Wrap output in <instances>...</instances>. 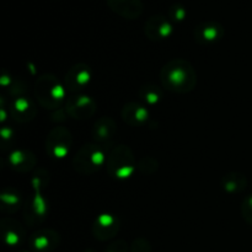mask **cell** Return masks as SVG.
I'll use <instances>...</instances> for the list:
<instances>
[{"mask_svg": "<svg viewBox=\"0 0 252 252\" xmlns=\"http://www.w3.org/2000/svg\"><path fill=\"white\" fill-rule=\"evenodd\" d=\"M164 88L172 93L186 94L193 90L197 84V74L193 66L185 59H172L160 73Z\"/></svg>", "mask_w": 252, "mask_h": 252, "instance_id": "cell-1", "label": "cell"}, {"mask_svg": "<svg viewBox=\"0 0 252 252\" xmlns=\"http://www.w3.org/2000/svg\"><path fill=\"white\" fill-rule=\"evenodd\" d=\"M101 148L102 147L98 144H90L81 148L74 159V167L76 171L88 175L100 170L105 159Z\"/></svg>", "mask_w": 252, "mask_h": 252, "instance_id": "cell-2", "label": "cell"}, {"mask_svg": "<svg viewBox=\"0 0 252 252\" xmlns=\"http://www.w3.org/2000/svg\"><path fill=\"white\" fill-rule=\"evenodd\" d=\"M36 96L42 106L54 108L64 97V88L53 76H43L36 85Z\"/></svg>", "mask_w": 252, "mask_h": 252, "instance_id": "cell-3", "label": "cell"}, {"mask_svg": "<svg viewBox=\"0 0 252 252\" xmlns=\"http://www.w3.org/2000/svg\"><path fill=\"white\" fill-rule=\"evenodd\" d=\"M108 172L117 179L129 177L134 169V158L127 147H117L112 150L107 161Z\"/></svg>", "mask_w": 252, "mask_h": 252, "instance_id": "cell-4", "label": "cell"}, {"mask_svg": "<svg viewBox=\"0 0 252 252\" xmlns=\"http://www.w3.org/2000/svg\"><path fill=\"white\" fill-rule=\"evenodd\" d=\"M145 34L152 41L165 39L171 34L172 25L164 15H153L144 26Z\"/></svg>", "mask_w": 252, "mask_h": 252, "instance_id": "cell-5", "label": "cell"}, {"mask_svg": "<svg viewBox=\"0 0 252 252\" xmlns=\"http://www.w3.org/2000/svg\"><path fill=\"white\" fill-rule=\"evenodd\" d=\"M107 5L113 12L128 20L138 19L144 9L142 0H107Z\"/></svg>", "mask_w": 252, "mask_h": 252, "instance_id": "cell-6", "label": "cell"}, {"mask_svg": "<svg viewBox=\"0 0 252 252\" xmlns=\"http://www.w3.org/2000/svg\"><path fill=\"white\" fill-rule=\"evenodd\" d=\"M69 138H70V133L68 130H53L51 133V135L48 137V144H47L48 152L56 158H64L66 155V153H68L69 145H70L69 140L64 142V139H69Z\"/></svg>", "mask_w": 252, "mask_h": 252, "instance_id": "cell-7", "label": "cell"}, {"mask_svg": "<svg viewBox=\"0 0 252 252\" xmlns=\"http://www.w3.org/2000/svg\"><path fill=\"white\" fill-rule=\"evenodd\" d=\"M224 29L218 22H203L196 27L194 36L201 43H213L223 37Z\"/></svg>", "mask_w": 252, "mask_h": 252, "instance_id": "cell-8", "label": "cell"}, {"mask_svg": "<svg viewBox=\"0 0 252 252\" xmlns=\"http://www.w3.org/2000/svg\"><path fill=\"white\" fill-rule=\"evenodd\" d=\"M89 81H90V69L86 65L79 64L71 68V70L66 74L65 88L70 91H78L85 88Z\"/></svg>", "mask_w": 252, "mask_h": 252, "instance_id": "cell-9", "label": "cell"}, {"mask_svg": "<svg viewBox=\"0 0 252 252\" xmlns=\"http://www.w3.org/2000/svg\"><path fill=\"white\" fill-rule=\"evenodd\" d=\"M95 103L88 96H76L68 103V112L74 118H86L95 112Z\"/></svg>", "mask_w": 252, "mask_h": 252, "instance_id": "cell-10", "label": "cell"}, {"mask_svg": "<svg viewBox=\"0 0 252 252\" xmlns=\"http://www.w3.org/2000/svg\"><path fill=\"white\" fill-rule=\"evenodd\" d=\"M116 133V125L112 120L110 118H102V120L98 121L97 123L94 127L93 132V138L96 142V144H98L101 147L102 144L110 142L111 139H113Z\"/></svg>", "mask_w": 252, "mask_h": 252, "instance_id": "cell-11", "label": "cell"}, {"mask_svg": "<svg viewBox=\"0 0 252 252\" xmlns=\"http://www.w3.org/2000/svg\"><path fill=\"white\" fill-rule=\"evenodd\" d=\"M123 120L132 126H140L148 120L149 112L145 107L138 103H129L123 108Z\"/></svg>", "mask_w": 252, "mask_h": 252, "instance_id": "cell-12", "label": "cell"}, {"mask_svg": "<svg viewBox=\"0 0 252 252\" xmlns=\"http://www.w3.org/2000/svg\"><path fill=\"white\" fill-rule=\"evenodd\" d=\"M225 180H226V182L225 184H223V186H224V189L229 192L240 191L241 189H244V186H245V184H246L245 179H244L243 176H238V175H235V176L233 177V180H230V177L226 176Z\"/></svg>", "mask_w": 252, "mask_h": 252, "instance_id": "cell-13", "label": "cell"}, {"mask_svg": "<svg viewBox=\"0 0 252 252\" xmlns=\"http://www.w3.org/2000/svg\"><path fill=\"white\" fill-rule=\"evenodd\" d=\"M169 17L175 22L184 21L186 17V9L181 4H174L169 9Z\"/></svg>", "mask_w": 252, "mask_h": 252, "instance_id": "cell-14", "label": "cell"}, {"mask_svg": "<svg viewBox=\"0 0 252 252\" xmlns=\"http://www.w3.org/2000/svg\"><path fill=\"white\" fill-rule=\"evenodd\" d=\"M243 216L245 220L252 225V196L248 197L243 204Z\"/></svg>", "mask_w": 252, "mask_h": 252, "instance_id": "cell-15", "label": "cell"}, {"mask_svg": "<svg viewBox=\"0 0 252 252\" xmlns=\"http://www.w3.org/2000/svg\"><path fill=\"white\" fill-rule=\"evenodd\" d=\"M147 94H145V101H147L148 103H150V105H153V103L158 102L159 101V93H153L152 91V88H148L147 89Z\"/></svg>", "mask_w": 252, "mask_h": 252, "instance_id": "cell-16", "label": "cell"}]
</instances>
